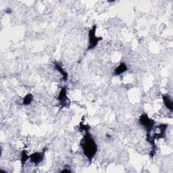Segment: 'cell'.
Segmentation results:
<instances>
[{
  "label": "cell",
  "instance_id": "6da1fadb",
  "mask_svg": "<svg viewBox=\"0 0 173 173\" xmlns=\"http://www.w3.org/2000/svg\"><path fill=\"white\" fill-rule=\"evenodd\" d=\"M80 146L84 156L89 161H91L97 152V146L89 131H86L85 135H84L80 141Z\"/></svg>",
  "mask_w": 173,
  "mask_h": 173
},
{
  "label": "cell",
  "instance_id": "7a4b0ae2",
  "mask_svg": "<svg viewBox=\"0 0 173 173\" xmlns=\"http://www.w3.org/2000/svg\"><path fill=\"white\" fill-rule=\"evenodd\" d=\"M139 123L141 125L146 128V130L148 131V132H150L151 130L154 128L155 121L154 120L149 118L146 114H143L139 118Z\"/></svg>",
  "mask_w": 173,
  "mask_h": 173
},
{
  "label": "cell",
  "instance_id": "3957f363",
  "mask_svg": "<svg viewBox=\"0 0 173 173\" xmlns=\"http://www.w3.org/2000/svg\"><path fill=\"white\" fill-rule=\"evenodd\" d=\"M96 29H97V27H96V26H94V27L90 30L89 33V46H88V50L92 49H93L94 47H95L96 46H97V43H99V41H101L102 39L101 37H96L95 35Z\"/></svg>",
  "mask_w": 173,
  "mask_h": 173
},
{
  "label": "cell",
  "instance_id": "277c9868",
  "mask_svg": "<svg viewBox=\"0 0 173 173\" xmlns=\"http://www.w3.org/2000/svg\"><path fill=\"white\" fill-rule=\"evenodd\" d=\"M58 100H59L60 103L62 107H66L68 104V98L66 95V89L65 87L62 88L61 91L60 92L59 95H58Z\"/></svg>",
  "mask_w": 173,
  "mask_h": 173
},
{
  "label": "cell",
  "instance_id": "5b68a950",
  "mask_svg": "<svg viewBox=\"0 0 173 173\" xmlns=\"http://www.w3.org/2000/svg\"><path fill=\"white\" fill-rule=\"evenodd\" d=\"M44 154L41 152H35L29 156L31 161L35 164H39L43 160Z\"/></svg>",
  "mask_w": 173,
  "mask_h": 173
},
{
  "label": "cell",
  "instance_id": "8992f818",
  "mask_svg": "<svg viewBox=\"0 0 173 173\" xmlns=\"http://www.w3.org/2000/svg\"><path fill=\"white\" fill-rule=\"evenodd\" d=\"M127 70V66L124 63L120 64L119 66H118L117 68H116L115 70H114V74L115 75H120L126 71Z\"/></svg>",
  "mask_w": 173,
  "mask_h": 173
},
{
  "label": "cell",
  "instance_id": "52a82bcc",
  "mask_svg": "<svg viewBox=\"0 0 173 173\" xmlns=\"http://www.w3.org/2000/svg\"><path fill=\"white\" fill-rule=\"evenodd\" d=\"M162 99L164 100V104L166 106V107L168 108V110H170V111L172 110V107H173V104H172V101L170 100V98L168 97V95H163L162 96Z\"/></svg>",
  "mask_w": 173,
  "mask_h": 173
},
{
  "label": "cell",
  "instance_id": "ba28073f",
  "mask_svg": "<svg viewBox=\"0 0 173 173\" xmlns=\"http://www.w3.org/2000/svg\"><path fill=\"white\" fill-rule=\"evenodd\" d=\"M55 66H56V69H57L58 71H59L60 73L62 74V76H63V79H64V80H66V79H67V78H68V74H67V73H66V71L65 70H64L63 68H62V67L60 65V64H58V63H56L55 64Z\"/></svg>",
  "mask_w": 173,
  "mask_h": 173
},
{
  "label": "cell",
  "instance_id": "9c48e42d",
  "mask_svg": "<svg viewBox=\"0 0 173 173\" xmlns=\"http://www.w3.org/2000/svg\"><path fill=\"white\" fill-rule=\"evenodd\" d=\"M33 95H32L31 94H27V95L24 97L23 104L26 106L29 105V104H31L32 101H33Z\"/></svg>",
  "mask_w": 173,
  "mask_h": 173
},
{
  "label": "cell",
  "instance_id": "30bf717a",
  "mask_svg": "<svg viewBox=\"0 0 173 173\" xmlns=\"http://www.w3.org/2000/svg\"><path fill=\"white\" fill-rule=\"evenodd\" d=\"M28 158H29V156H28L27 152H26L25 151H23V152H22L21 155V162L23 163V165L25 164V163L26 162V161L27 160Z\"/></svg>",
  "mask_w": 173,
  "mask_h": 173
},
{
  "label": "cell",
  "instance_id": "8fae6325",
  "mask_svg": "<svg viewBox=\"0 0 173 173\" xmlns=\"http://www.w3.org/2000/svg\"><path fill=\"white\" fill-rule=\"evenodd\" d=\"M61 172H70V170H66V169H64V170H62Z\"/></svg>",
  "mask_w": 173,
  "mask_h": 173
}]
</instances>
